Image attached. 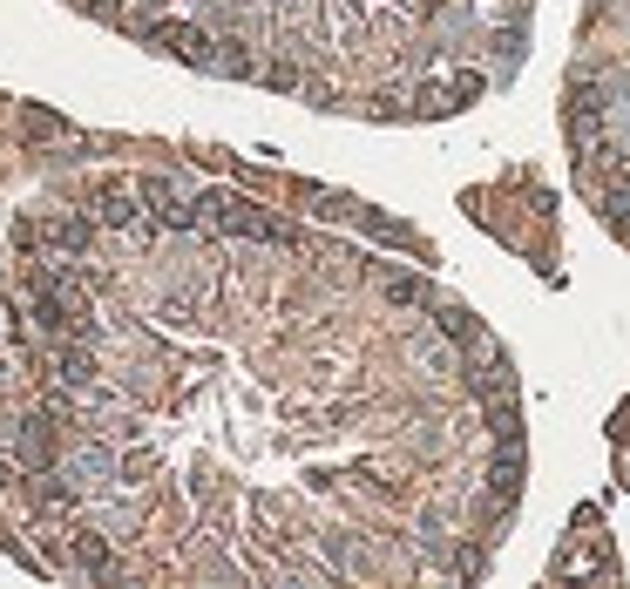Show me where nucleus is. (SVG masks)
Returning <instances> with one entry per match:
<instances>
[]
</instances>
